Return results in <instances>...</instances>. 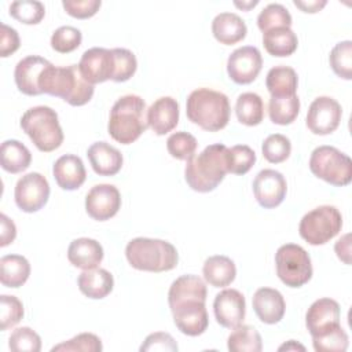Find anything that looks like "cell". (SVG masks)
I'll return each mask as SVG.
<instances>
[{
	"instance_id": "cell-1",
	"label": "cell",
	"mask_w": 352,
	"mask_h": 352,
	"mask_svg": "<svg viewBox=\"0 0 352 352\" xmlns=\"http://www.w3.org/2000/svg\"><path fill=\"white\" fill-rule=\"evenodd\" d=\"M228 173V147L223 143L206 146L198 155L187 160L184 177L198 192L213 191Z\"/></svg>"
},
{
	"instance_id": "cell-2",
	"label": "cell",
	"mask_w": 352,
	"mask_h": 352,
	"mask_svg": "<svg viewBox=\"0 0 352 352\" xmlns=\"http://www.w3.org/2000/svg\"><path fill=\"white\" fill-rule=\"evenodd\" d=\"M146 102L139 95H124L111 107L107 131L121 144H131L147 129Z\"/></svg>"
},
{
	"instance_id": "cell-3",
	"label": "cell",
	"mask_w": 352,
	"mask_h": 352,
	"mask_svg": "<svg viewBox=\"0 0 352 352\" xmlns=\"http://www.w3.org/2000/svg\"><path fill=\"white\" fill-rule=\"evenodd\" d=\"M41 92L62 98L72 106H82L94 96V85L80 73L78 65L47 67L41 78Z\"/></svg>"
},
{
	"instance_id": "cell-4",
	"label": "cell",
	"mask_w": 352,
	"mask_h": 352,
	"mask_svg": "<svg viewBox=\"0 0 352 352\" xmlns=\"http://www.w3.org/2000/svg\"><path fill=\"white\" fill-rule=\"evenodd\" d=\"M186 113L191 122L205 131L217 132L230 121V100L223 92L210 88L194 89L186 103Z\"/></svg>"
},
{
	"instance_id": "cell-5",
	"label": "cell",
	"mask_w": 352,
	"mask_h": 352,
	"mask_svg": "<svg viewBox=\"0 0 352 352\" xmlns=\"http://www.w3.org/2000/svg\"><path fill=\"white\" fill-rule=\"evenodd\" d=\"M125 256L133 268L148 272L170 271L179 261L177 250L170 242L143 236L133 238L128 242Z\"/></svg>"
},
{
	"instance_id": "cell-6",
	"label": "cell",
	"mask_w": 352,
	"mask_h": 352,
	"mask_svg": "<svg viewBox=\"0 0 352 352\" xmlns=\"http://www.w3.org/2000/svg\"><path fill=\"white\" fill-rule=\"evenodd\" d=\"M21 128L34 146L44 153L56 150L63 142V132L58 114L48 106H34L28 109L21 117Z\"/></svg>"
},
{
	"instance_id": "cell-7",
	"label": "cell",
	"mask_w": 352,
	"mask_h": 352,
	"mask_svg": "<svg viewBox=\"0 0 352 352\" xmlns=\"http://www.w3.org/2000/svg\"><path fill=\"white\" fill-rule=\"evenodd\" d=\"M311 172L337 187H342L352 180V161L351 158L333 146H319L311 153L309 158Z\"/></svg>"
},
{
	"instance_id": "cell-8",
	"label": "cell",
	"mask_w": 352,
	"mask_h": 352,
	"mask_svg": "<svg viewBox=\"0 0 352 352\" xmlns=\"http://www.w3.org/2000/svg\"><path fill=\"white\" fill-rule=\"evenodd\" d=\"M342 227V216L336 206L322 205L305 213L300 221V236L309 245H324L333 239Z\"/></svg>"
},
{
	"instance_id": "cell-9",
	"label": "cell",
	"mask_w": 352,
	"mask_h": 352,
	"mask_svg": "<svg viewBox=\"0 0 352 352\" xmlns=\"http://www.w3.org/2000/svg\"><path fill=\"white\" fill-rule=\"evenodd\" d=\"M276 275L289 287H301L312 278L311 257L296 243L282 245L275 253Z\"/></svg>"
},
{
	"instance_id": "cell-10",
	"label": "cell",
	"mask_w": 352,
	"mask_h": 352,
	"mask_svg": "<svg viewBox=\"0 0 352 352\" xmlns=\"http://www.w3.org/2000/svg\"><path fill=\"white\" fill-rule=\"evenodd\" d=\"M50 191L48 180L41 173H26L15 184V204L26 213L37 212L47 204Z\"/></svg>"
},
{
	"instance_id": "cell-11",
	"label": "cell",
	"mask_w": 352,
	"mask_h": 352,
	"mask_svg": "<svg viewBox=\"0 0 352 352\" xmlns=\"http://www.w3.org/2000/svg\"><path fill=\"white\" fill-rule=\"evenodd\" d=\"M341 104L330 96H318L309 104L307 113V126L315 135H329L334 132L341 121Z\"/></svg>"
},
{
	"instance_id": "cell-12",
	"label": "cell",
	"mask_w": 352,
	"mask_h": 352,
	"mask_svg": "<svg viewBox=\"0 0 352 352\" xmlns=\"http://www.w3.org/2000/svg\"><path fill=\"white\" fill-rule=\"evenodd\" d=\"M176 327L186 336L197 337L205 333L209 324L205 301L186 300L169 307Z\"/></svg>"
},
{
	"instance_id": "cell-13",
	"label": "cell",
	"mask_w": 352,
	"mask_h": 352,
	"mask_svg": "<svg viewBox=\"0 0 352 352\" xmlns=\"http://www.w3.org/2000/svg\"><path fill=\"white\" fill-rule=\"evenodd\" d=\"M263 67V58L258 48L245 45L236 48L227 59L228 77L236 84L253 82Z\"/></svg>"
},
{
	"instance_id": "cell-14",
	"label": "cell",
	"mask_w": 352,
	"mask_h": 352,
	"mask_svg": "<svg viewBox=\"0 0 352 352\" xmlns=\"http://www.w3.org/2000/svg\"><path fill=\"white\" fill-rule=\"evenodd\" d=\"M286 179L275 169H263L253 180L254 198L264 209H272L280 205L286 197Z\"/></svg>"
},
{
	"instance_id": "cell-15",
	"label": "cell",
	"mask_w": 352,
	"mask_h": 352,
	"mask_svg": "<svg viewBox=\"0 0 352 352\" xmlns=\"http://www.w3.org/2000/svg\"><path fill=\"white\" fill-rule=\"evenodd\" d=\"M121 208V195L113 184H96L85 197L87 213L98 221H104L117 214Z\"/></svg>"
},
{
	"instance_id": "cell-16",
	"label": "cell",
	"mask_w": 352,
	"mask_h": 352,
	"mask_svg": "<svg viewBox=\"0 0 352 352\" xmlns=\"http://www.w3.org/2000/svg\"><path fill=\"white\" fill-rule=\"evenodd\" d=\"M81 76L92 85L111 80L114 73L113 51L102 47L87 50L78 63Z\"/></svg>"
},
{
	"instance_id": "cell-17",
	"label": "cell",
	"mask_w": 352,
	"mask_h": 352,
	"mask_svg": "<svg viewBox=\"0 0 352 352\" xmlns=\"http://www.w3.org/2000/svg\"><path fill=\"white\" fill-rule=\"evenodd\" d=\"M213 312L217 323L227 329L242 324L246 314L245 297L236 289H224L216 294Z\"/></svg>"
},
{
	"instance_id": "cell-18",
	"label": "cell",
	"mask_w": 352,
	"mask_h": 352,
	"mask_svg": "<svg viewBox=\"0 0 352 352\" xmlns=\"http://www.w3.org/2000/svg\"><path fill=\"white\" fill-rule=\"evenodd\" d=\"M341 311L336 300L323 297L311 304L305 315V324L312 337L324 334L340 326Z\"/></svg>"
},
{
	"instance_id": "cell-19",
	"label": "cell",
	"mask_w": 352,
	"mask_h": 352,
	"mask_svg": "<svg viewBox=\"0 0 352 352\" xmlns=\"http://www.w3.org/2000/svg\"><path fill=\"white\" fill-rule=\"evenodd\" d=\"M50 65L51 62L38 55H29L21 59L14 70V78L18 89L29 96L41 95V78Z\"/></svg>"
},
{
	"instance_id": "cell-20",
	"label": "cell",
	"mask_w": 352,
	"mask_h": 352,
	"mask_svg": "<svg viewBox=\"0 0 352 352\" xmlns=\"http://www.w3.org/2000/svg\"><path fill=\"white\" fill-rule=\"evenodd\" d=\"M252 304L257 318L267 324H275L280 322L286 309L282 293L271 287L257 289L253 296Z\"/></svg>"
},
{
	"instance_id": "cell-21",
	"label": "cell",
	"mask_w": 352,
	"mask_h": 352,
	"mask_svg": "<svg viewBox=\"0 0 352 352\" xmlns=\"http://www.w3.org/2000/svg\"><path fill=\"white\" fill-rule=\"evenodd\" d=\"M179 122V103L170 96L158 98L147 109V124L157 135H165Z\"/></svg>"
},
{
	"instance_id": "cell-22",
	"label": "cell",
	"mask_w": 352,
	"mask_h": 352,
	"mask_svg": "<svg viewBox=\"0 0 352 352\" xmlns=\"http://www.w3.org/2000/svg\"><path fill=\"white\" fill-rule=\"evenodd\" d=\"M52 173L58 186L67 191L80 188L87 177L82 160L74 154L59 157L54 164Z\"/></svg>"
},
{
	"instance_id": "cell-23",
	"label": "cell",
	"mask_w": 352,
	"mask_h": 352,
	"mask_svg": "<svg viewBox=\"0 0 352 352\" xmlns=\"http://www.w3.org/2000/svg\"><path fill=\"white\" fill-rule=\"evenodd\" d=\"M87 157L92 169L99 176H114L122 166V154L106 142H95L91 144Z\"/></svg>"
},
{
	"instance_id": "cell-24",
	"label": "cell",
	"mask_w": 352,
	"mask_h": 352,
	"mask_svg": "<svg viewBox=\"0 0 352 352\" xmlns=\"http://www.w3.org/2000/svg\"><path fill=\"white\" fill-rule=\"evenodd\" d=\"M67 258L77 268L92 270L102 263L103 248L92 238H77L69 245Z\"/></svg>"
},
{
	"instance_id": "cell-25",
	"label": "cell",
	"mask_w": 352,
	"mask_h": 352,
	"mask_svg": "<svg viewBox=\"0 0 352 352\" xmlns=\"http://www.w3.org/2000/svg\"><path fill=\"white\" fill-rule=\"evenodd\" d=\"M212 33L219 43L232 45L245 38L248 28L238 14L220 12L212 21Z\"/></svg>"
},
{
	"instance_id": "cell-26",
	"label": "cell",
	"mask_w": 352,
	"mask_h": 352,
	"mask_svg": "<svg viewBox=\"0 0 352 352\" xmlns=\"http://www.w3.org/2000/svg\"><path fill=\"white\" fill-rule=\"evenodd\" d=\"M80 292L88 298L99 300L111 293L114 286L113 275L104 268L84 270L77 279Z\"/></svg>"
},
{
	"instance_id": "cell-27",
	"label": "cell",
	"mask_w": 352,
	"mask_h": 352,
	"mask_svg": "<svg viewBox=\"0 0 352 352\" xmlns=\"http://www.w3.org/2000/svg\"><path fill=\"white\" fill-rule=\"evenodd\" d=\"M184 300L206 301V285L199 276L188 274L182 275L172 282L168 292L169 307Z\"/></svg>"
},
{
	"instance_id": "cell-28",
	"label": "cell",
	"mask_w": 352,
	"mask_h": 352,
	"mask_svg": "<svg viewBox=\"0 0 352 352\" xmlns=\"http://www.w3.org/2000/svg\"><path fill=\"white\" fill-rule=\"evenodd\" d=\"M202 274L209 285L214 287H226L234 282L236 275V267L230 257L216 254L205 260Z\"/></svg>"
},
{
	"instance_id": "cell-29",
	"label": "cell",
	"mask_w": 352,
	"mask_h": 352,
	"mask_svg": "<svg viewBox=\"0 0 352 352\" xmlns=\"http://www.w3.org/2000/svg\"><path fill=\"white\" fill-rule=\"evenodd\" d=\"M1 168L10 173H19L29 168L32 162V154L29 148L15 139H8L1 143L0 147Z\"/></svg>"
},
{
	"instance_id": "cell-30",
	"label": "cell",
	"mask_w": 352,
	"mask_h": 352,
	"mask_svg": "<svg viewBox=\"0 0 352 352\" xmlns=\"http://www.w3.org/2000/svg\"><path fill=\"white\" fill-rule=\"evenodd\" d=\"M30 275V264L21 254H7L0 258V280L6 287L22 286Z\"/></svg>"
},
{
	"instance_id": "cell-31",
	"label": "cell",
	"mask_w": 352,
	"mask_h": 352,
	"mask_svg": "<svg viewBox=\"0 0 352 352\" xmlns=\"http://www.w3.org/2000/svg\"><path fill=\"white\" fill-rule=\"evenodd\" d=\"M298 77L293 67L279 65L267 73L265 87L271 96H290L296 95Z\"/></svg>"
},
{
	"instance_id": "cell-32",
	"label": "cell",
	"mask_w": 352,
	"mask_h": 352,
	"mask_svg": "<svg viewBox=\"0 0 352 352\" xmlns=\"http://www.w3.org/2000/svg\"><path fill=\"white\" fill-rule=\"evenodd\" d=\"M265 51L272 56H289L298 45V38L290 28H276L263 33Z\"/></svg>"
},
{
	"instance_id": "cell-33",
	"label": "cell",
	"mask_w": 352,
	"mask_h": 352,
	"mask_svg": "<svg viewBox=\"0 0 352 352\" xmlns=\"http://www.w3.org/2000/svg\"><path fill=\"white\" fill-rule=\"evenodd\" d=\"M235 114L238 121L243 125H258L264 118L263 99L254 92L241 94L235 103Z\"/></svg>"
},
{
	"instance_id": "cell-34",
	"label": "cell",
	"mask_w": 352,
	"mask_h": 352,
	"mask_svg": "<svg viewBox=\"0 0 352 352\" xmlns=\"http://www.w3.org/2000/svg\"><path fill=\"white\" fill-rule=\"evenodd\" d=\"M227 348L231 352H260L263 349V340L253 326L239 324L228 336Z\"/></svg>"
},
{
	"instance_id": "cell-35",
	"label": "cell",
	"mask_w": 352,
	"mask_h": 352,
	"mask_svg": "<svg viewBox=\"0 0 352 352\" xmlns=\"http://www.w3.org/2000/svg\"><path fill=\"white\" fill-rule=\"evenodd\" d=\"M300 111V99L297 95L271 96L268 103L270 120L278 125L292 124Z\"/></svg>"
},
{
	"instance_id": "cell-36",
	"label": "cell",
	"mask_w": 352,
	"mask_h": 352,
	"mask_svg": "<svg viewBox=\"0 0 352 352\" xmlns=\"http://www.w3.org/2000/svg\"><path fill=\"white\" fill-rule=\"evenodd\" d=\"M257 26L263 33L276 28H290L292 15L285 6L279 3H271L258 14Z\"/></svg>"
},
{
	"instance_id": "cell-37",
	"label": "cell",
	"mask_w": 352,
	"mask_h": 352,
	"mask_svg": "<svg viewBox=\"0 0 352 352\" xmlns=\"http://www.w3.org/2000/svg\"><path fill=\"white\" fill-rule=\"evenodd\" d=\"M329 62L333 72L338 77L344 80H351L352 78V41L345 40V41L337 43L330 51Z\"/></svg>"
},
{
	"instance_id": "cell-38",
	"label": "cell",
	"mask_w": 352,
	"mask_h": 352,
	"mask_svg": "<svg viewBox=\"0 0 352 352\" xmlns=\"http://www.w3.org/2000/svg\"><path fill=\"white\" fill-rule=\"evenodd\" d=\"M10 15L25 25H37L45 15V7L37 0H16L10 6Z\"/></svg>"
},
{
	"instance_id": "cell-39",
	"label": "cell",
	"mask_w": 352,
	"mask_h": 352,
	"mask_svg": "<svg viewBox=\"0 0 352 352\" xmlns=\"http://www.w3.org/2000/svg\"><path fill=\"white\" fill-rule=\"evenodd\" d=\"M264 158L271 164H279L289 158L292 151V143L289 138L280 133H272L265 138L261 146Z\"/></svg>"
},
{
	"instance_id": "cell-40",
	"label": "cell",
	"mask_w": 352,
	"mask_h": 352,
	"mask_svg": "<svg viewBox=\"0 0 352 352\" xmlns=\"http://www.w3.org/2000/svg\"><path fill=\"white\" fill-rule=\"evenodd\" d=\"M198 147L197 139L184 131L172 133L166 140L168 153L176 160H190Z\"/></svg>"
},
{
	"instance_id": "cell-41",
	"label": "cell",
	"mask_w": 352,
	"mask_h": 352,
	"mask_svg": "<svg viewBox=\"0 0 352 352\" xmlns=\"http://www.w3.org/2000/svg\"><path fill=\"white\" fill-rule=\"evenodd\" d=\"M314 349L318 352H344L348 348V334L340 326L333 330L320 334L318 337H312Z\"/></svg>"
},
{
	"instance_id": "cell-42",
	"label": "cell",
	"mask_w": 352,
	"mask_h": 352,
	"mask_svg": "<svg viewBox=\"0 0 352 352\" xmlns=\"http://www.w3.org/2000/svg\"><path fill=\"white\" fill-rule=\"evenodd\" d=\"M111 51L114 56V73L111 80L116 82L128 81L138 67L135 54L126 48H113Z\"/></svg>"
},
{
	"instance_id": "cell-43",
	"label": "cell",
	"mask_w": 352,
	"mask_h": 352,
	"mask_svg": "<svg viewBox=\"0 0 352 352\" xmlns=\"http://www.w3.org/2000/svg\"><path fill=\"white\" fill-rule=\"evenodd\" d=\"M256 162V153L246 144L228 148V172L234 175L248 173Z\"/></svg>"
},
{
	"instance_id": "cell-44",
	"label": "cell",
	"mask_w": 352,
	"mask_h": 352,
	"mask_svg": "<svg viewBox=\"0 0 352 352\" xmlns=\"http://www.w3.org/2000/svg\"><path fill=\"white\" fill-rule=\"evenodd\" d=\"M8 346L14 352H40L41 338L33 329L23 326L11 333Z\"/></svg>"
},
{
	"instance_id": "cell-45",
	"label": "cell",
	"mask_w": 352,
	"mask_h": 352,
	"mask_svg": "<svg viewBox=\"0 0 352 352\" xmlns=\"http://www.w3.org/2000/svg\"><path fill=\"white\" fill-rule=\"evenodd\" d=\"M82 34L80 29L74 26H60L51 36V47L56 52L67 54L77 50L81 44Z\"/></svg>"
},
{
	"instance_id": "cell-46",
	"label": "cell",
	"mask_w": 352,
	"mask_h": 352,
	"mask_svg": "<svg viewBox=\"0 0 352 352\" xmlns=\"http://www.w3.org/2000/svg\"><path fill=\"white\" fill-rule=\"evenodd\" d=\"M103 349L102 341L98 336L92 333H81L76 337L60 342L51 348L52 352L63 351V352H100Z\"/></svg>"
},
{
	"instance_id": "cell-47",
	"label": "cell",
	"mask_w": 352,
	"mask_h": 352,
	"mask_svg": "<svg viewBox=\"0 0 352 352\" xmlns=\"http://www.w3.org/2000/svg\"><path fill=\"white\" fill-rule=\"evenodd\" d=\"M0 330L6 331L14 327L23 318V305L15 296L3 294L0 297Z\"/></svg>"
},
{
	"instance_id": "cell-48",
	"label": "cell",
	"mask_w": 352,
	"mask_h": 352,
	"mask_svg": "<svg viewBox=\"0 0 352 352\" xmlns=\"http://www.w3.org/2000/svg\"><path fill=\"white\" fill-rule=\"evenodd\" d=\"M62 6L65 11L78 19H87L94 16L102 6L100 0H63Z\"/></svg>"
},
{
	"instance_id": "cell-49",
	"label": "cell",
	"mask_w": 352,
	"mask_h": 352,
	"mask_svg": "<svg viewBox=\"0 0 352 352\" xmlns=\"http://www.w3.org/2000/svg\"><path fill=\"white\" fill-rule=\"evenodd\" d=\"M179 349L176 341L169 333L164 331H157L151 333L146 337L144 342L140 346V351L148 352V351H169V352H176Z\"/></svg>"
},
{
	"instance_id": "cell-50",
	"label": "cell",
	"mask_w": 352,
	"mask_h": 352,
	"mask_svg": "<svg viewBox=\"0 0 352 352\" xmlns=\"http://www.w3.org/2000/svg\"><path fill=\"white\" fill-rule=\"evenodd\" d=\"M21 45V41H19V36H18V32L6 25V23H1V34H0V56L3 58H7L8 55L14 54Z\"/></svg>"
},
{
	"instance_id": "cell-51",
	"label": "cell",
	"mask_w": 352,
	"mask_h": 352,
	"mask_svg": "<svg viewBox=\"0 0 352 352\" xmlns=\"http://www.w3.org/2000/svg\"><path fill=\"white\" fill-rule=\"evenodd\" d=\"M0 223H1V234H0V246L4 248L14 242L16 236V227L14 221L4 213L0 214Z\"/></svg>"
},
{
	"instance_id": "cell-52",
	"label": "cell",
	"mask_w": 352,
	"mask_h": 352,
	"mask_svg": "<svg viewBox=\"0 0 352 352\" xmlns=\"http://www.w3.org/2000/svg\"><path fill=\"white\" fill-rule=\"evenodd\" d=\"M334 250L340 260H342L345 264H349V256H351V242H349V234H345L342 238H340L334 246Z\"/></svg>"
},
{
	"instance_id": "cell-53",
	"label": "cell",
	"mask_w": 352,
	"mask_h": 352,
	"mask_svg": "<svg viewBox=\"0 0 352 352\" xmlns=\"http://www.w3.org/2000/svg\"><path fill=\"white\" fill-rule=\"evenodd\" d=\"M296 7H298L301 11L304 12H309V14H314V12H318L320 11L326 4L327 1L326 0H312V1H301V0H294L293 1Z\"/></svg>"
},
{
	"instance_id": "cell-54",
	"label": "cell",
	"mask_w": 352,
	"mask_h": 352,
	"mask_svg": "<svg viewBox=\"0 0 352 352\" xmlns=\"http://www.w3.org/2000/svg\"><path fill=\"white\" fill-rule=\"evenodd\" d=\"M279 351H305V346L304 345H301V344H298L297 341H294V340H290V341H287L286 344H283V345H280L279 348H278Z\"/></svg>"
},
{
	"instance_id": "cell-55",
	"label": "cell",
	"mask_w": 352,
	"mask_h": 352,
	"mask_svg": "<svg viewBox=\"0 0 352 352\" xmlns=\"http://www.w3.org/2000/svg\"><path fill=\"white\" fill-rule=\"evenodd\" d=\"M234 4L236 6V7H239V8H242V10H250L252 7H254V6H257L258 4V1L257 0H254V1H242V3H239V1H234Z\"/></svg>"
}]
</instances>
